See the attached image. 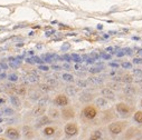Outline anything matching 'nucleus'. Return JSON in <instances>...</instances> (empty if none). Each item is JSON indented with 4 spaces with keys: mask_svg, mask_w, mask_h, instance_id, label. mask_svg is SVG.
<instances>
[{
    "mask_svg": "<svg viewBox=\"0 0 142 140\" xmlns=\"http://www.w3.org/2000/svg\"><path fill=\"white\" fill-rule=\"evenodd\" d=\"M138 52H139V54H141V56H142V49H139Z\"/></svg>",
    "mask_w": 142,
    "mask_h": 140,
    "instance_id": "obj_57",
    "label": "nucleus"
},
{
    "mask_svg": "<svg viewBox=\"0 0 142 140\" xmlns=\"http://www.w3.org/2000/svg\"><path fill=\"white\" fill-rule=\"evenodd\" d=\"M117 56H118V57H123V56H125L124 50H121V51H119V52L117 53Z\"/></svg>",
    "mask_w": 142,
    "mask_h": 140,
    "instance_id": "obj_50",
    "label": "nucleus"
},
{
    "mask_svg": "<svg viewBox=\"0 0 142 140\" xmlns=\"http://www.w3.org/2000/svg\"><path fill=\"white\" fill-rule=\"evenodd\" d=\"M22 134L26 139H33L34 138V131L33 128L29 126H24L22 127Z\"/></svg>",
    "mask_w": 142,
    "mask_h": 140,
    "instance_id": "obj_13",
    "label": "nucleus"
},
{
    "mask_svg": "<svg viewBox=\"0 0 142 140\" xmlns=\"http://www.w3.org/2000/svg\"><path fill=\"white\" fill-rule=\"evenodd\" d=\"M76 86L78 88H87L89 81H87V80H84V79H78L76 81Z\"/></svg>",
    "mask_w": 142,
    "mask_h": 140,
    "instance_id": "obj_30",
    "label": "nucleus"
},
{
    "mask_svg": "<svg viewBox=\"0 0 142 140\" xmlns=\"http://www.w3.org/2000/svg\"><path fill=\"white\" fill-rule=\"evenodd\" d=\"M140 106H141V108H142V99H141V101H140Z\"/></svg>",
    "mask_w": 142,
    "mask_h": 140,
    "instance_id": "obj_60",
    "label": "nucleus"
},
{
    "mask_svg": "<svg viewBox=\"0 0 142 140\" xmlns=\"http://www.w3.org/2000/svg\"><path fill=\"white\" fill-rule=\"evenodd\" d=\"M62 58H63V60H65V61H67V62L72 61V57L68 56V54H64V57H62Z\"/></svg>",
    "mask_w": 142,
    "mask_h": 140,
    "instance_id": "obj_45",
    "label": "nucleus"
},
{
    "mask_svg": "<svg viewBox=\"0 0 142 140\" xmlns=\"http://www.w3.org/2000/svg\"><path fill=\"white\" fill-rule=\"evenodd\" d=\"M20 64H21V61H20V59H18V58L10 62V67H12V68H18Z\"/></svg>",
    "mask_w": 142,
    "mask_h": 140,
    "instance_id": "obj_33",
    "label": "nucleus"
},
{
    "mask_svg": "<svg viewBox=\"0 0 142 140\" xmlns=\"http://www.w3.org/2000/svg\"><path fill=\"white\" fill-rule=\"evenodd\" d=\"M121 81L124 82L126 85H131L133 82V76L132 75H128V74L123 75V76L121 77Z\"/></svg>",
    "mask_w": 142,
    "mask_h": 140,
    "instance_id": "obj_21",
    "label": "nucleus"
},
{
    "mask_svg": "<svg viewBox=\"0 0 142 140\" xmlns=\"http://www.w3.org/2000/svg\"><path fill=\"white\" fill-rule=\"evenodd\" d=\"M102 70H103V69L100 68V67H92V68H90L89 71L91 72V74H93V75H96V74H100Z\"/></svg>",
    "mask_w": 142,
    "mask_h": 140,
    "instance_id": "obj_34",
    "label": "nucleus"
},
{
    "mask_svg": "<svg viewBox=\"0 0 142 140\" xmlns=\"http://www.w3.org/2000/svg\"><path fill=\"white\" fill-rule=\"evenodd\" d=\"M91 57H92L93 59H94V60H96V59L100 58V54H99V53H95V52H92V53H91Z\"/></svg>",
    "mask_w": 142,
    "mask_h": 140,
    "instance_id": "obj_47",
    "label": "nucleus"
},
{
    "mask_svg": "<svg viewBox=\"0 0 142 140\" xmlns=\"http://www.w3.org/2000/svg\"><path fill=\"white\" fill-rule=\"evenodd\" d=\"M61 116L64 120H71L75 118V110L72 107H64L61 111Z\"/></svg>",
    "mask_w": 142,
    "mask_h": 140,
    "instance_id": "obj_6",
    "label": "nucleus"
},
{
    "mask_svg": "<svg viewBox=\"0 0 142 140\" xmlns=\"http://www.w3.org/2000/svg\"><path fill=\"white\" fill-rule=\"evenodd\" d=\"M29 99L30 100H34V101H38V99H39L42 96L39 95V92L36 91V90H30L29 91Z\"/></svg>",
    "mask_w": 142,
    "mask_h": 140,
    "instance_id": "obj_23",
    "label": "nucleus"
},
{
    "mask_svg": "<svg viewBox=\"0 0 142 140\" xmlns=\"http://www.w3.org/2000/svg\"><path fill=\"white\" fill-rule=\"evenodd\" d=\"M90 140H104L103 139V133L101 130H94L90 136Z\"/></svg>",
    "mask_w": 142,
    "mask_h": 140,
    "instance_id": "obj_16",
    "label": "nucleus"
},
{
    "mask_svg": "<svg viewBox=\"0 0 142 140\" xmlns=\"http://www.w3.org/2000/svg\"><path fill=\"white\" fill-rule=\"evenodd\" d=\"M141 91H142V86H141Z\"/></svg>",
    "mask_w": 142,
    "mask_h": 140,
    "instance_id": "obj_63",
    "label": "nucleus"
},
{
    "mask_svg": "<svg viewBox=\"0 0 142 140\" xmlns=\"http://www.w3.org/2000/svg\"><path fill=\"white\" fill-rule=\"evenodd\" d=\"M46 84L51 86V87H56V86L58 85V81H57V79H56V78L48 77V78H46Z\"/></svg>",
    "mask_w": 142,
    "mask_h": 140,
    "instance_id": "obj_27",
    "label": "nucleus"
},
{
    "mask_svg": "<svg viewBox=\"0 0 142 140\" xmlns=\"http://www.w3.org/2000/svg\"><path fill=\"white\" fill-rule=\"evenodd\" d=\"M51 89H53V87H51V86H49V85H47L46 82H45V84H40V85H39V90H40L42 92L47 93V92L51 91Z\"/></svg>",
    "mask_w": 142,
    "mask_h": 140,
    "instance_id": "obj_26",
    "label": "nucleus"
},
{
    "mask_svg": "<svg viewBox=\"0 0 142 140\" xmlns=\"http://www.w3.org/2000/svg\"><path fill=\"white\" fill-rule=\"evenodd\" d=\"M101 93H102V96L105 98V99H107V100H111V101H113V100H115V92L113 91L112 89H110L109 87H106V88H103L102 90H101Z\"/></svg>",
    "mask_w": 142,
    "mask_h": 140,
    "instance_id": "obj_8",
    "label": "nucleus"
},
{
    "mask_svg": "<svg viewBox=\"0 0 142 140\" xmlns=\"http://www.w3.org/2000/svg\"><path fill=\"white\" fill-rule=\"evenodd\" d=\"M78 130L79 129L76 122H68L64 127V132L68 138H72V137H75L76 134H78Z\"/></svg>",
    "mask_w": 142,
    "mask_h": 140,
    "instance_id": "obj_3",
    "label": "nucleus"
},
{
    "mask_svg": "<svg viewBox=\"0 0 142 140\" xmlns=\"http://www.w3.org/2000/svg\"><path fill=\"white\" fill-rule=\"evenodd\" d=\"M51 122V119L49 118L48 116H42V117H39V119L37 120V122H36V127L37 128H40V127H43V126H47V124H49Z\"/></svg>",
    "mask_w": 142,
    "mask_h": 140,
    "instance_id": "obj_9",
    "label": "nucleus"
},
{
    "mask_svg": "<svg viewBox=\"0 0 142 140\" xmlns=\"http://www.w3.org/2000/svg\"><path fill=\"white\" fill-rule=\"evenodd\" d=\"M85 61H86V63H94V62H95V60L92 58L91 56H89V57H87V59H86V60H85Z\"/></svg>",
    "mask_w": 142,
    "mask_h": 140,
    "instance_id": "obj_46",
    "label": "nucleus"
},
{
    "mask_svg": "<svg viewBox=\"0 0 142 140\" xmlns=\"http://www.w3.org/2000/svg\"><path fill=\"white\" fill-rule=\"evenodd\" d=\"M4 113L6 116H12V115H15V111H14V109H11V108H6Z\"/></svg>",
    "mask_w": 142,
    "mask_h": 140,
    "instance_id": "obj_37",
    "label": "nucleus"
},
{
    "mask_svg": "<svg viewBox=\"0 0 142 140\" xmlns=\"http://www.w3.org/2000/svg\"><path fill=\"white\" fill-rule=\"evenodd\" d=\"M115 49H117V48H113V47H107V48L105 49V51H109V52L113 53V52H114V50H115Z\"/></svg>",
    "mask_w": 142,
    "mask_h": 140,
    "instance_id": "obj_49",
    "label": "nucleus"
},
{
    "mask_svg": "<svg viewBox=\"0 0 142 140\" xmlns=\"http://www.w3.org/2000/svg\"><path fill=\"white\" fill-rule=\"evenodd\" d=\"M51 68H53L54 70H57V71H58V70H61V69H62V67H61V66H53Z\"/></svg>",
    "mask_w": 142,
    "mask_h": 140,
    "instance_id": "obj_52",
    "label": "nucleus"
},
{
    "mask_svg": "<svg viewBox=\"0 0 142 140\" xmlns=\"http://www.w3.org/2000/svg\"><path fill=\"white\" fill-rule=\"evenodd\" d=\"M123 50H124V53L125 54H128V56H132L133 50L131 48H125V49H123Z\"/></svg>",
    "mask_w": 142,
    "mask_h": 140,
    "instance_id": "obj_42",
    "label": "nucleus"
},
{
    "mask_svg": "<svg viewBox=\"0 0 142 140\" xmlns=\"http://www.w3.org/2000/svg\"><path fill=\"white\" fill-rule=\"evenodd\" d=\"M121 67H122L123 69H132V63H131L130 61H123L122 63H121Z\"/></svg>",
    "mask_w": 142,
    "mask_h": 140,
    "instance_id": "obj_35",
    "label": "nucleus"
},
{
    "mask_svg": "<svg viewBox=\"0 0 142 140\" xmlns=\"http://www.w3.org/2000/svg\"><path fill=\"white\" fill-rule=\"evenodd\" d=\"M26 79H27V81L30 82V84H37V82L39 81V77H38V75L36 74V72H33V74L28 75V76L26 77Z\"/></svg>",
    "mask_w": 142,
    "mask_h": 140,
    "instance_id": "obj_19",
    "label": "nucleus"
},
{
    "mask_svg": "<svg viewBox=\"0 0 142 140\" xmlns=\"http://www.w3.org/2000/svg\"><path fill=\"white\" fill-rule=\"evenodd\" d=\"M100 57H102V58L105 59V60H110V59H111V54L105 53V52H101L100 53Z\"/></svg>",
    "mask_w": 142,
    "mask_h": 140,
    "instance_id": "obj_39",
    "label": "nucleus"
},
{
    "mask_svg": "<svg viewBox=\"0 0 142 140\" xmlns=\"http://www.w3.org/2000/svg\"><path fill=\"white\" fill-rule=\"evenodd\" d=\"M102 28H103L102 25H99V26H97V29H102Z\"/></svg>",
    "mask_w": 142,
    "mask_h": 140,
    "instance_id": "obj_58",
    "label": "nucleus"
},
{
    "mask_svg": "<svg viewBox=\"0 0 142 140\" xmlns=\"http://www.w3.org/2000/svg\"><path fill=\"white\" fill-rule=\"evenodd\" d=\"M132 72H133L134 76H136V77H142V69L135 68V69L132 70Z\"/></svg>",
    "mask_w": 142,
    "mask_h": 140,
    "instance_id": "obj_38",
    "label": "nucleus"
},
{
    "mask_svg": "<svg viewBox=\"0 0 142 140\" xmlns=\"http://www.w3.org/2000/svg\"><path fill=\"white\" fill-rule=\"evenodd\" d=\"M38 105H40V106H47V103L49 102V98L47 97V96H44V97H40L39 99H38Z\"/></svg>",
    "mask_w": 142,
    "mask_h": 140,
    "instance_id": "obj_29",
    "label": "nucleus"
},
{
    "mask_svg": "<svg viewBox=\"0 0 142 140\" xmlns=\"http://www.w3.org/2000/svg\"><path fill=\"white\" fill-rule=\"evenodd\" d=\"M6 136L8 137L10 140H19L20 138V132L17 128H14V127H9V128L6 129L5 131Z\"/></svg>",
    "mask_w": 142,
    "mask_h": 140,
    "instance_id": "obj_7",
    "label": "nucleus"
},
{
    "mask_svg": "<svg viewBox=\"0 0 142 140\" xmlns=\"http://www.w3.org/2000/svg\"><path fill=\"white\" fill-rule=\"evenodd\" d=\"M45 112H46V107L45 106L38 105V106H36V107L33 109V115L35 117H42V116L45 115Z\"/></svg>",
    "mask_w": 142,
    "mask_h": 140,
    "instance_id": "obj_12",
    "label": "nucleus"
},
{
    "mask_svg": "<svg viewBox=\"0 0 142 140\" xmlns=\"http://www.w3.org/2000/svg\"><path fill=\"white\" fill-rule=\"evenodd\" d=\"M74 68H75V70H77V71H81V70H84L85 69L81 63H76L75 66H74Z\"/></svg>",
    "mask_w": 142,
    "mask_h": 140,
    "instance_id": "obj_43",
    "label": "nucleus"
},
{
    "mask_svg": "<svg viewBox=\"0 0 142 140\" xmlns=\"http://www.w3.org/2000/svg\"><path fill=\"white\" fill-rule=\"evenodd\" d=\"M38 69L42 70V71H48V70H49V67L45 66V64H39V66H38Z\"/></svg>",
    "mask_w": 142,
    "mask_h": 140,
    "instance_id": "obj_40",
    "label": "nucleus"
},
{
    "mask_svg": "<svg viewBox=\"0 0 142 140\" xmlns=\"http://www.w3.org/2000/svg\"><path fill=\"white\" fill-rule=\"evenodd\" d=\"M63 68H65V69H71V66H69V64H67V63H65V64H64V66H63Z\"/></svg>",
    "mask_w": 142,
    "mask_h": 140,
    "instance_id": "obj_54",
    "label": "nucleus"
},
{
    "mask_svg": "<svg viewBox=\"0 0 142 140\" xmlns=\"http://www.w3.org/2000/svg\"><path fill=\"white\" fill-rule=\"evenodd\" d=\"M12 90L19 96H26V93H27V89H26L25 86H17V87L15 86Z\"/></svg>",
    "mask_w": 142,
    "mask_h": 140,
    "instance_id": "obj_18",
    "label": "nucleus"
},
{
    "mask_svg": "<svg viewBox=\"0 0 142 140\" xmlns=\"http://www.w3.org/2000/svg\"><path fill=\"white\" fill-rule=\"evenodd\" d=\"M7 78H8V80L10 82H16L18 80V76L16 74H10L9 76H7Z\"/></svg>",
    "mask_w": 142,
    "mask_h": 140,
    "instance_id": "obj_36",
    "label": "nucleus"
},
{
    "mask_svg": "<svg viewBox=\"0 0 142 140\" xmlns=\"http://www.w3.org/2000/svg\"><path fill=\"white\" fill-rule=\"evenodd\" d=\"M82 115H83L84 118L89 119V120H93V119H95L97 116V109L92 105L85 106L83 108V110H82Z\"/></svg>",
    "mask_w": 142,
    "mask_h": 140,
    "instance_id": "obj_4",
    "label": "nucleus"
},
{
    "mask_svg": "<svg viewBox=\"0 0 142 140\" xmlns=\"http://www.w3.org/2000/svg\"><path fill=\"white\" fill-rule=\"evenodd\" d=\"M56 132V128L55 127H51V126H46L43 130V133L45 134L46 137H53Z\"/></svg>",
    "mask_w": 142,
    "mask_h": 140,
    "instance_id": "obj_15",
    "label": "nucleus"
},
{
    "mask_svg": "<svg viewBox=\"0 0 142 140\" xmlns=\"http://www.w3.org/2000/svg\"><path fill=\"white\" fill-rule=\"evenodd\" d=\"M69 103V99L66 95L64 93H61V95H57L54 99V105L55 106H58V107H66L67 105Z\"/></svg>",
    "mask_w": 142,
    "mask_h": 140,
    "instance_id": "obj_5",
    "label": "nucleus"
},
{
    "mask_svg": "<svg viewBox=\"0 0 142 140\" xmlns=\"http://www.w3.org/2000/svg\"><path fill=\"white\" fill-rule=\"evenodd\" d=\"M0 140H7L6 138H1V137H0Z\"/></svg>",
    "mask_w": 142,
    "mask_h": 140,
    "instance_id": "obj_59",
    "label": "nucleus"
},
{
    "mask_svg": "<svg viewBox=\"0 0 142 140\" xmlns=\"http://www.w3.org/2000/svg\"><path fill=\"white\" fill-rule=\"evenodd\" d=\"M65 90H66V93L68 96H75L77 91H78V89H77L76 87H74V86H67Z\"/></svg>",
    "mask_w": 142,
    "mask_h": 140,
    "instance_id": "obj_24",
    "label": "nucleus"
},
{
    "mask_svg": "<svg viewBox=\"0 0 142 140\" xmlns=\"http://www.w3.org/2000/svg\"><path fill=\"white\" fill-rule=\"evenodd\" d=\"M59 116H61V112L56 108H50L48 110V117L50 119H57V118H59Z\"/></svg>",
    "mask_w": 142,
    "mask_h": 140,
    "instance_id": "obj_20",
    "label": "nucleus"
},
{
    "mask_svg": "<svg viewBox=\"0 0 142 140\" xmlns=\"http://www.w3.org/2000/svg\"><path fill=\"white\" fill-rule=\"evenodd\" d=\"M71 57H72V61H75L76 63H82V62H83V59H82V57L78 56V54L72 53Z\"/></svg>",
    "mask_w": 142,
    "mask_h": 140,
    "instance_id": "obj_32",
    "label": "nucleus"
},
{
    "mask_svg": "<svg viewBox=\"0 0 142 140\" xmlns=\"http://www.w3.org/2000/svg\"><path fill=\"white\" fill-rule=\"evenodd\" d=\"M0 68H1V69H4V70H7V69H8V64H7L6 62H2V61H0Z\"/></svg>",
    "mask_w": 142,
    "mask_h": 140,
    "instance_id": "obj_44",
    "label": "nucleus"
},
{
    "mask_svg": "<svg viewBox=\"0 0 142 140\" xmlns=\"http://www.w3.org/2000/svg\"><path fill=\"white\" fill-rule=\"evenodd\" d=\"M62 78H63V80H65L67 82H74V76L71 74H63Z\"/></svg>",
    "mask_w": 142,
    "mask_h": 140,
    "instance_id": "obj_31",
    "label": "nucleus"
},
{
    "mask_svg": "<svg viewBox=\"0 0 142 140\" xmlns=\"http://www.w3.org/2000/svg\"><path fill=\"white\" fill-rule=\"evenodd\" d=\"M107 87H109L110 89H112L113 91H114V90H120V89H121L120 84H119V82H115V81L109 82V84H107Z\"/></svg>",
    "mask_w": 142,
    "mask_h": 140,
    "instance_id": "obj_28",
    "label": "nucleus"
},
{
    "mask_svg": "<svg viewBox=\"0 0 142 140\" xmlns=\"http://www.w3.org/2000/svg\"><path fill=\"white\" fill-rule=\"evenodd\" d=\"M1 70H2V69H1V68H0V72H1Z\"/></svg>",
    "mask_w": 142,
    "mask_h": 140,
    "instance_id": "obj_62",
    "label": "nucleus"
},
{
    "mask_svg": "<svg viewBox=\"0 0 142 140\" xmlns=\"http://www.w3.org/2000/svg\"><path fill=\"white\" fill-rule=\"evenodd\" d=\"M133 120L136 123H142V110H138L133 113Z\"/></svg>",
    "mask_w": 142,
    "mask_h": 140,
    "instance_id": "obj_25",
    "label": "nucleus"
},
{
    "mask_svg": "<svg viewBox=\"0 0 142 140\" xmlns=\"http://www.w3.org/2000/svg\"><path fill=\"white\" fill-rule=\"evenodd\" d=\"M87 81L90 82L91 85H94V86H100L103 84V79L100 77H95V76H92L87 79Z\"/></svg>",
    "mask_w": 142,
    "mask_h": 140,
    "instance_id": "obj_17",
    "label": "nucleus"
},
{
    "mask_svg": "<svg viewBox=\"0 0 142 140\" xmlns=\"http://www.w3.org/2000/svg\"><path fill=\"white\" fill-rule=\"evenodd\" d=\"M115 110L123 118H129L131 113L133 112V107L125 102H119L115 105Z\"/></svg>",
    "mask_w": 142,
    "mask_h": 140,
    "instance_id": "obj_1",
    "label": "nucleus"
},
{
    "mask_svg": "<svg viewBox=\"0 0 142 140\" xmlns=\"http://www.w3.org/2000/svg\"><path fill=\"white\" fill-rule=\"evenodd\" d=\"M126 127V122L125 121H114V122L110 123L107 129H109L110 133L112 136H119L123 132V130Z\"/></svg>",
    "mask_w": 142,
    "mask_h": 140,
    "instance_id": "obj_2",
    "label": "nucleus"
},
{
    "mask_svg": "<svg viewBox=\"0 0 142 140\" xmlns=\"http://www.w3.org/2000/svg\"><path fill=\"white\" fill-rule=\"evenodd\" d=\"M7 76H6V74H1L0 75V78H6Z\"/></svg>",
    "mask_w": 142,
    "mask_h": 140,
    "instance_id": "obj_56",
    "label": "nucleus"
},
{
    "mask_svg": "<svg viewBox=\"0 0 142 140\" xmlns=\"http://www.w3.org/2000/svg\"><path fill=\"white\" fill-rule=\"evenodd\" d=\"M10 101H11L12 106H15L16 108H19L20 106H21V101H20L19 98H18L17 96H15V95L10 96Z\"/></svg>",
    "mask_w": 142,
    "mask_h": 140,
    "instance_id": "obj_22",
    "label": "nucleus"
},
{
    "mask_svg": "<svg viewBox=\"0 0 142 140\" xmlns=\"http://www.w3.org/2000/svg\"><path fill=\"white\" fill-rule=\"evenodd\" d=\"M95 105L100 108H105V107H107V105H109V100L105 99L104 97H99V98L95 99Z\"/></svg>",
    "mask_w": 142,
    "mask_h": 140,
    "instance_id": "obj_14",
    "label": "nucleus"
},
{
    "mask_svg": "<svg viewBox=\"0 0 142 140\" xmlns=\"http://www.w3.org/2000/svg\"><path fill=\"white\" fill-rule=\"evenodd\" d=\"M69 48H71V46H69V43H65V45H63V46H62V50H67V49H69Z\"/></svg>",
    "mask_w": 142,
    "mask_h": 140,
    "instance_id": "obj_48",
    "label": "nucleus"
},
{
    "mask_svg": "<svg viewBox=\"0 0 142 140\" xmlns=\"http://www.w3.org/2000/svg\"><path fill=\"white\" fill-rule=\"evenodd\" d=\"M28 54H29V56H33V57H34V54H35V53H34V51H28Z\"/></svg>",
    "mask_w": 142,
    "mask_h": 140,
    "instance_id": "obj_55",
    "label": "nucleus"
},
{
    "mask_svg": "<svg viewBox=\"0 0 142 140\" xmlns=\"http://www.w3.org/2000/svg\"><path fill=\"white\" fill-rule=\"evenodd\" d=\"M132 61H133V63H135V64H141V63H142V57H138V58H134Z\"/></svg>",
    "mask_w": 142,
    "mask_h": 140,
    "instance_id": "obj_41",
    "label": "nucleus"
},
{
    "mask_svg": "<svg viewBox=\"0 0 142 140\" xmlns=\"http://www.w3.org/2000/svg\"><path fill=\"white\" fill-rule=\"evenodd\" d=\"M110 67H113V68H119V64L114 63V62H110Z\"/></svg>",
    "mask_w": 142,
    "mask_h": 140,
    "instance_id": "obj_51",
    "label": "nucleus"
},
{
    "mask_svg": "<svg viewBox=\"0 0 142 140\" xmlns=\"http://www.w3.org/2000/svg\"><path fill=\"white\" fill-rule=\"evenodd\" d=\"M51 33H54V30H50V31H48V32H46V36L49 37V36H51Z\"/></svg>",
    "mask_w": 142,
    "mask_h": 140,
    "instance_id": "obj_53",
    "label": "nucleus"
},
{
    "mask_svg": "<svg viewBox=\"0 0 142 140\" xmlns=\"http://www.w3.org/2000/svg\"><path fill=\"white\" fill-rule=\"evenodd\" d=\"M0 133H2V128H0Z\"/></svg>",
    "mask_w": 142,
    "mask_h": 140,
    "instance_id": "obj_61",
    "label": "nucleus"
},
{
    "mask_svg": "<svg viewBox=\"0 0 142 140\" xmlns=\"http://www.w3.org/2000/svg\"><path fill=\"white\" fill-rule=\"evenodd\" d=\"M0 103H1V102H0Z\"/></svg>",
    "mask_w": 142,
    "mask_h": 140,
    "instance_id": "obj_64",
    "label": "nucleus"
},
{
    "mask_svg": "<svg viewBox=\"0 0 142 140\" xmlns=\"http://www.w3.org/2000/svg\"><path fill=\"white\" fill-rule=\"evenodd\" d=\"M122 90H123V92H124V95L128 96V97H133V96L136 93L135 87L132 85H126L125 87L122 88Z\"/></svg>",
    "mask_w": 142,
    "mask_h": 140,
    "instance_id": "obj_10",
    "label": "nucleus"
},
{
    "mask_svg": "<svg viewBox=\"0 0 142 140\" xmlns=\"http://www.w3.org/2000/svg\"><path fill=\"white\" fill-rule=\"evenodd\" d=\"M93 100V95L91 92H87V91H84L79 95V101L83 103H90L91 101Z\"/></svg>",
    "mask_w": 142,
    "mask_h": 140,
    "instance_id": "obj_11",
    "label": "nucleus"
}]
</instances>
